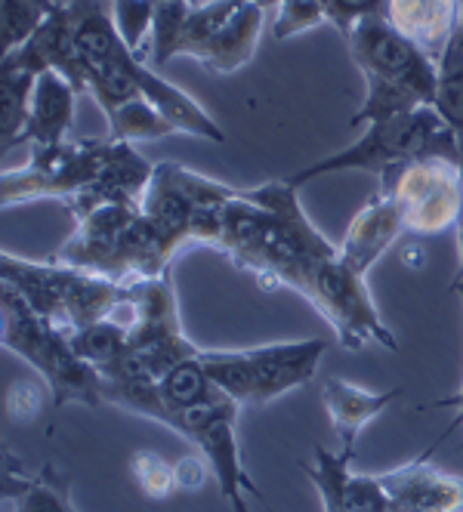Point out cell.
<instances>
[{"instance_id": "cell-1", "label": "cell", "mask_w": 463, "mask_h": 512, "mask_svg": "<svg viewBox=\"0 0 463 512\" xmlns=\"http://www.w3.org/2000/svg\"><path fill=\"white\" fill-rule=\"evenodd\" d=\"M346 50L365 78V102L352 127L433 105L439 90V62L426 56L383 16H371L346 34Z\"/></svg>"}, {"instance_id": "cell-2", "label": "cell", "mask_w": 463, "mask_h": 512, "mask_svg": "<svg viewBox=\"0 0 463 512\" xmlns=\"http://www.w3.org/2000/svg\"><path fill=\"white\" fill-rule=\"evenodd\" d=\"M460 155H463L460 142L454 130L442 121V115L433 105H420L414 112L368 124L365 133L352 145L291 173L288 182L294 189H300L303 182H312L328 173H340V170H368V173L386 176L423 158L457 161Z\"/></svg>"}, {"instance_id": "cell-3", "label": "cell", "mask_w": 463, "mask_h": 512, "mask_svg": "<svg viewBox=\"0 0 463 512\" xmlns=\"http://www.w3.org/2000/svg\"><path fill=\"white\" fill-rule=\"evenodd\" d=\"M4 346L25 358L53 392V408L81 401L87 408L105 405V377L71 349L62 327L41 318L13 287L4 284Z\"/></svg>"}, {"instance_id": "cell-4", "label": "cell", "mask_w": 463, "mask_h": 512, "mask_svg": "<svg viewBox=\"0 0 463 512\" xmlns=\"http://www.w3.org/2000/svg\"><path fill=\"white\" fill-rule=\"evenodd\" d=\"M325 352V340H288L251 349H204L201 361L213 386L247 408L269 405V401L306 386Z\"/></svg>"}, {"instance_id": "cell-5", "label": "cell", "mask_w": 463, "mask_h": 512, "mask_svg": "<svg viewBox=\"0 0 463 512\" xmlns=\"http://www.w3.org/2000/svg\"><path fill=\"white\" fill-rule=\"evenodd\" d=\"M294 290L334 327L340 346H346L349 352H362L368 343H377L393 352L399 349V340L383 324L368 294L365 278L346 269L340 256L306 266Z\"/></svg>"}, {"instance_id": "cell-6", "label": "cell", "mask_w": 463, "mask_h": 512, "mask_svg": "<svg viewBox=\"0 0 463 512\" xmlns=\"http://www.w3.org/2000/svg\"><path fill=\"white\" fill-rule=\"evenodd\" d=\"M238 414L241 405L226 392H217L210 401L189 411H176L170 420V429L180 432L186 442L195 445L198 454L210 463V472L217 475L220 494L226 497L232 512H251L247 506V494L263 500V491L254 485L247 475L244 460H241V445H238Z\"/></svg>"}, {"instance_id": "cell-7", "label": "cell", "mask_w": 463, "mask_h": 512, "mask_svg": "<svg viewBox=\"0 0 463 512\" xmlns=\"http://www.w3.org/2000/svg\"><path fill=\"white\" fill-rule=\"evenodd\" d=\"M109 139H68L53 149H34L31 161L16 170H4L0 179V204L13 207L38 198H62L65 204L90 189Z\"/></svg>"}, {"instance_id": "cell-8", "label": "cell", "mask_w": 463, "mask_h": 512, "mask_svg": "<svg viewBox=\"0 0 463 512\" xmlns=\"http://www.w3.org/2000/svg\"><path fill=\"white\" fill-rule=\"evenodd\" d=\"M380 189L396 198L405 232L439 235L463 223V189L454 161L423 158L380 176Z\"/></svg>"}, {"instance_id": "cell-9", "label": "cell", "mask_w": 463, "mask_h": 512, "mask_svg": "<svg viewBox=\"0 0 463 512\" xmlns=\"http://www.w3.org/2000/svg\"><path fill=\"white\" fill-rule=\"evenodd\" d=\"M75 219H78V226L71 232V238L59 247L56 260L65 266L121 281V256H124L127 235L139 219V207L136 204H99Z\"/></svg>"}, {"instance_id": "cell-10", "label": "cell", "mask_w": 463, "mask_h": 512, "mask_svg": "<svg viewBox=\"0 0 463 512\" xmlns=\"http://www.w3.org/2000/svg\"><path fill=\"white\" fill-rule=\"evenodd\" d=\"M433 448L420 457L380 472L393 512H463V479L433 466Z\"/></svg>"}, {"instance_id": "cell-11", "label": "cell", "mask_w": 463, "mask_h": 512, "mask_svg": "<svg viewBox=\"0 0 463 512\" xmlns=\"http://www.w3.org/2000/svg\"><path fill=\"white\" fill-rule=\"evenodd\" d=\"M0 62L31 68L34 75H41V71H59L78 93L87 90V65L75 44V28H71L68 4H59V10L50 13L25 44L4 53Z\"/></svg>"}, {"instance_id": "cell-12", "label": "cell", "mask_w": 463, "mask_h": 512, "mask_svg": "<svg viewBox=\"0 0 463 512\" xmlns=\"http://www.w3.org/2000/svg\"><path fill=\"white\" fill-rule=\"evenodd\" d=\"M402 232H405V219H402L396 198L386 189H380L352 216L349 229L343 232V241L337 247L340 263L365 278L380 263V256L396 244Z\"/></svg>"}, {"instance_id": "cell-13", "label": "cell", "mask_w": 463, "mask_h": 512, "mask_svg": "<svg viewBox=\"0 0 463 512\" xmlns=\"http://www.w3.org/2000/svg\"><path fill=\"white\" fill-rule=\"evenodd\" d=\"M383 19L439 62L463 25V0H383Z\"/></svg>"}, {"instance_id": "cell-14", "label": "cell", "mask_w": 463, "mask_h": 512, "mask_svg": "<svg viewBox=\"0 0 463 512\" xmlns=\"http://www.w3.org/2000/svg\"><path fill=\"white\" fill-rule=\"evenodd\" d=\"M75 99L78 90L71 87L59 71H41L34 81L25 142H34V149H53L68 142L71 121H75Z\"/></svg>"}, {"instance_id": "cell-15", "label": "cell", "mask_w": 463, "mask_h": 512, "mask_svg": "<svg viewBox=\"0 0 463 512\" xmlns=\"http://www.w3.org/2000/svg\"><path fill=\"white\" fill-rule=\"evenodd\" d=\"M402 395V389H386V392H371L365 386H355L349 380H325L322 386V401L331 417V426L340 438V451L355 454V442H359L362 429L380 417L393 401Z\"/></svg>"}, {"instance_id": "cell-16", "label": "cell", "mask_w": 463, "mask_h": 512, "mask_svg": "<svg viewBox=\"0 0 463 512\" xmlns=\"http://www.w3.org/2000/svg\"><path fill=\"white\" fill-rule=\"evenodd\" d=\"M266 10H269L266 0H247V4L238 7L235 16L213 34L195 59L204 68H210L213 75H235V71H241L260 47Z\"/></svg>"}, {"instance_id": "cell-17", "label": "cell", "mask_w": 463, "mask_h": 512, "mask_svg": "<svg viewBox=\"0 0 463 512\" xmlns=\"http://www.w3.org/2000/svg\"><path fill=\"white\" fill-rule=\"evenodd\" d=\"M34 75L31 68L0 62V149H13V145L25 142V124H28V108L34 93Z\"/></svg>"}, {"instance_id": "cell-18", "label": "cell", "mask_w": 463, "mask_h": 512, "mask_svg": "<svg viewBox=\"0 0 463 512\" xmlns=\"http://www.w3.org/2000/svg\"><path fill=\"white\" fill-rule=\"evenodd\" d=\"M68 340H71V349L78 352L81 361H87L90 368L105 374L127 355L130 327L118 318H102V321L81 327V331H75V334H68Z\"/></svg>"}, {"instance_id": "cell-19", "label": "cell", "mask_w": 463, "mask_h": 512, "mask_svg": "<svg viewBox=\"0 0 463 512\" xmlns=\"http://www.w3.org/2000/svg\"><path fill=\"white\" fill-rule=\"evenodd\" d=\"M201 352L183 358L180 364H173V368L161 377V395H164L167 408H170V420H173L176 411L198 408V405H204V401H210L213 395L220 392L217 386H213V380H210V374L204 368Z\"/></svg>"}, {"instance_id": "cell-20", "label": "cell", "mask_w": 463, "mask_h": 512, "mask_svg": "<svg viewBox=\"0 0 463 512\" xmlns=\"http://www.w3.org/2000/svg\"><path fill=\"white\" fill-rule=\"evenodd\" d=\"M433 108L454 130L463 149V25L457 28L448 50L439 59V90H436Z\"/></svg>"}, {"instance_id": "cell-21", "label": "cell", "mask_w": 463, "mask_h": 512, "mask_svg": "<svg viewBox=\"0 0 463 512\" xmlns=\"http://www.w3.org/2000/svg\"><path fill=\"white\" fill-rule=\"evenodd\" d=\"M7 497L16 500V512H78L71 506L68 482L53 479V469H44L34 479H16L13 469H7Z\"/></svg>"}, {"instance_id": "cell-22", "label": "cell", "mask_w": 463, "mask_h": 512, "mask_svg": "<svg viewBox=\"0 0 463 512\" xmlns=\"http://www.w3.org/2000/svg\"><path fill=\"white\" fill-rule=\"evenodd\" d=\"M355 454L349 451H340V454H331L325 451L322 445H315V466H306L300 463V469L312 479V485L318 488V497L325 503V512H346L343 506V485L349 479V466H352Z\"/></svg>"}, {"instance_id": "cell-23", "label": "cell", "mask_w": 463, "mask_h": 512, "mask_svg": "<svg viewBox=\"0 0 463 512\" xmlns=\"http://www.w3.org/2000/svg\"><path fill=\"white\" fill-rule=\"evenodd\" d=\"M56 0H0V38H4V53L25 44L38 25L56 13Z\"/></svg>"}, {"instance_id": "cell-24", "label": "cell", "mask_w": 463, "mask_h": 512, "mask_svg": "<svg viewBox=\"0 0 463 512\" xmlns=\"http://www.w3.org/2000/svg\"><path fill=\"white\" fill-rule=\"evenodd\" d=\"M192 10V0H164L155 4L152 16V62L155 68H164L170 59H176V44H180L183 22Z\"/></svg>"}, {"instance_id": "cell-25", "label": "cell", "mask_w": 463, "mask_h": 512, "mask_svg": "<svg viewBox=\"0 0 463 512\" xmlns=\"http://www.w3.org/2000/svg\"><path fill=\"white\" fill-rule=\"evenodd\" d=\"M47 401L53 405V392L44 377H19L7 386L4 392V411L10 423L28 426L34 420H41Z\"/></svg>"}, {"instance_id": "cell-26", "label": "cell", "mask_w": 463, "mask_h": 512, "mask_svg": "<svg viewBox=\"0 0 463 512\" xmlns=\"http://www.w3.org/2000/svg\"><path fill=\"white\" fill-rule=\"evenodd\" d=\"M130 472H133L139 491L146 494L149 500H155V503H164V500H170L176 491H180V488H176L173 463H167L155 451H136L130 457Z\"/></svg>"}, {"instance_id": "cell-27", "label": "cell", "mask_w": 463, "mask_h": 512, "mask_svg": "<svg viewBox=\"0 0 463 512\" xmlns=\"http://www.w3.org/2000/svg\"><path fill=\"white\" fill-rule=\"evenodd\" d=\"M275 22H272V38L288 41L294 34H303L309 28H318L328 22L325 0H281L275 7Z\"/></svg>"}, {"instance_id": "cell-28", "label": "cell", "mask_w": 463, "mask_h": 512, "mask_svg": "<svg viewBox=\"0 0 463 512\" xmlns=\"http://www.w3.org/2000/svg\"><path fill=\"white\" fill-rule=\"evenodd\" d=\"M112 16L118 22L124 44L136 56H142V50H146V34H152L155 4L152 0H112Z\"/></svg>"}, {"instance_id": "cell-29", "label": "cell", "mask_w": 463, "mask_h": 512, "mask_svg": "<svg viewBox=\"0 0 463 512\" xmlns=\"http://www.w3.org/2000/svg\"><path fill=\"white\" fill-rule=\"evenodd\" d=\"M343 506L346 512H393V500H389L380 475H355L343 485Z\"/></svg>"}, {"instance_id": "cell-30", "label": "cell", "mask_w": 463, "mask_h": 512, "mask_svg": "<svg viewBox=\"0 0 463 512\" xmlns=\"http://www.w3.org/2000/svg\"><path fill=\"white\" fill-rule=\"evenodd\" d=\"M325 13L328 22L346 38L359 22L371 16H383V0H325Z\"/></svg>"}, {"instance_id": "cell-31", "label": "cell", "mask_w": 463, "mask_h": 512, "mask_svg": "<svg viewBox=\"0 0 463 512\" xmlns=\"http://www.w3.org/2000/svg\"><path fill=\"white\" fill-rule=\"evenodd\" d=\"M173 472H176V488L180 491H201L207 482L210 463L204 460V454H186L183 460L173 463Z\"/></svg>"}, {"instance_id": "cell-32", "label": "cell", "mask_w": 463, "mask_h": 512, "mask_svg": "<svg viewBox=\"0 0 463 512\" xmlns=\"http://www.w3.org/2000/svg\"><path fill=\"white\" fill-rule=\"evenodd\" d=\"M442 408H454V411H457V417L451 420V426L442 432V438H445L451 429H460V426H463V386H460V392H454V395H448V398L430 401V405H420V411H442ZM460 448H463V445H460Z\"/></svg>"}, {"instance_id": "cell-33", "label": "cell", "mask_w": 463, "mask_h": 512, "mask_svg": "<svg viewBox=\"0 0 463 512\" xmlns=\"http://www.w3.org/2000/svg\"><path fill=\"white\" fill-rule=\"evenodd\" d=\"M457 253H460V269H457V278H463V223L457 226Z\"/></svg>"}, {"instance_id": "cell-34", "label": "cell", "mask_w": 463, "mask_h": 512, "mask_svg": "<svg viewBox=\"0 0 463 512\" xmlns=\"http://www.w3.org/2000/svg\"><path fill=\"white\" fill-rule=\"evenodd\" d=\"M454 294L460 297V306H463V278H454Z\"/></svg>"}, {"instance_id": "cell-35", "label": "cell", "mask_w": 463, "mask_h": 512, "mask_svg": "<svg viewBox=\"0 0 463 512\" xmlns=\"http://www.w3.org/2000/svg\"><path fill=\"white\" fill-rule=\"evenodd\" d=\"M454 164H457V173H460V189H463V155H460Z\"/></svg>"}, {"instance_id": "cell-36", "label": "cell", "mask_w": 463, "mask_h": 512, "mask_svg": "<svg viewBox=\"0 0 463 512\" xmlns=\"http://www.w3.org/2000/svg\"><path fill=\"white\" fill-rule=\"evenodd\" d=\"M278 4H281V0H272V7H278Z\"/></svg>"}, {"instance_id": "cell-37", "label": "cell", "mask_w": 463, "mask_h": 512, "mask_svg": "<svg viewBox=\"0 0 463 512\" xmlns=\"http://www.w3.org/2000/svg\"><path fill=\"white\" fill-rule=\"evenodd\" d=\"M152 4H164V0H152Z\"/></svg>"}]
</instances>
